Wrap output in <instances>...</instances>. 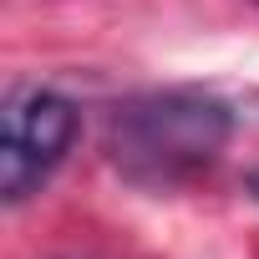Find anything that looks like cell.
<instances>
[{
    "instance_id": "6da1fadb",
    "label": "cell",
    "mask_w": 259,
    "mask_h": 259,
    "mask_svg": "<svg viewBox=\"0 0 259 259\" xmlns=\"http://www.w3.org/2000/svg\"><path fill=\"white\" fill-rule=\"evenodd\" d=\"M234 133V112L203 92H143L112 112L107 153L138 183H178L208 168Z\"/></svg>"
},
{
    "instance_id": "7a4b0ae2",
    "label": "cell",
    "mask_w": 259,
    "mask_h": 259,
    "mask_svg": "<svg viewBox=\"0 0 259 259\" xmlns=\"http://www.w3.org/2000/svg\"><path fill=\"white\" fill-rule=\"evenodd\" d=\"M76 138V107L61 92L31 87L6 102V122H0V193L6 203H26L46 173L66 158Z\"/></svg>"
},
{
    "instance_id": "3957f363",
    "label": "cell",
    "mask_w": 259,
    "mask_h": 259,
    "mask_svg": "<svg viewBox=\"0 0 259 259\" xmlns=\"http://www.w3.org/2000/svg\"><path fill=\"white\" fill-rule=\"evenodd\" d=\"M244 188H249V193H254V203H259V168H254V173L244 178Z\"/></svg>"
}]
</instances>
